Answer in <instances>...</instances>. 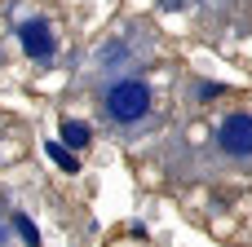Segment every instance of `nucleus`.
<instances>
[{"label":"nucleus","instance_id":"1","mask_svg":"<svg viewBox=\"0 0 252 247\" xmlns=\"http://www.w3.org/2000/svg\"><path fill=\"white\" fill-rule=\"evenodd\" d=\"M146 110H151V88H146L142 80H120V84L106 88V115H111V119L133 124V119H142Z\"/></svg>","mask_w":252,"mask_h":247},{"label":"nucleus","instance_id":"2","mask_svg":"<svg viewBox=\"0 0 252 247\" xmlns=\"http://www.w3.org/2000/svg\"><path fill=\"white\" fill-rule=\"evenodd\" d=\"M18 44H22L27 57L49 62V57H53V31H49V22H40V18L22 22V27H18Z\"/></svg>","mask_w":252,"mask_h":247},{"label":"nucleus","instance_id":"3","mask_svg":"<svg viewBox=\"0 0 252 247\" xmlns=\"http://www.w3.org/2000/svg\"><path fill=\"white\" fill-rule=\"evenodd\" d=\"M217 141L226 155H252V115H230L217 128Z\"/></svg>","mask_w":252,"mask_h":247},{"label":"nucleus","instance_id":"4","mask_svg":"<svg viewBox=\"0 0 252 247\" xmlns=\"http://www.w3.org/2000/svg\"><path fill=\"white\" fill-rule=\"evenodd\" d=\"M62 141H66L71 150H84V146L93 141V128L80 124V119H62Z\"/></svg>","mask_w":252,"mask_h":247},{"label":"nucleus","instance_id":"5","mask_svg":"<svg viewBox=\"0 0 252 247\" xmlns=\"http://www.w3.org/2000/svg\"><path fill=\"white\" fill-rule=\"evenodd\" d=\"M44 155H49V159H53L62 172H80V159L66 150V141H62V137H58V141H44Z\"/></svg>","mask_w":252,"mask_h":247},{"label":"nucleus","instance_id":"6","mask_svg":"<svg viewBox=\"0 0 252 247\" xmlns=\"http://www.w3.org/2000/svg\"><path fill=\"white\" fill-rule=\"evenodd\" d=\"M13 225H18V234H22L27 243H40V234H35V225H31L27 217H13Z\"/></svg>","mask_w":252,"mask_h":247},{"label":"nucleus","instance_id":"7","mask_svg":"<svg viewBox=\"0 0 252 247\" xmlns=\"http://www.w3.org/2000/svg\"><path fill=\"white\" fill-rule=\"evenodd\" d=\"M164 9H182V0H164Z\"/></svg>","mask_w":252,"mask_h":247}]
</instances>
